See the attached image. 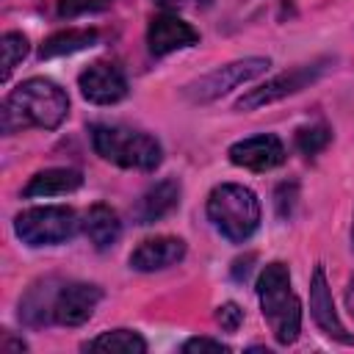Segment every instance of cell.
Masks as SVG:
<instances>
[{
    "label": "cell",
    "instance_id": "obj_1",
    "mask_svg": "<svg viewBox=\"0 0 354 354\" xmlns=\"http://www.w3.org/2000/svg\"><path fill=\"white\" fill-rule=\"evenodd\" d=\"M69 113L66 91L47 80V77H28L22 80L3 102V133H19L22 127H41L55 130Z\"/></svg>",
    "mask_w": 354,
    "mask_h": 354
},
{
    "label": "cell",
    "instance_id": "obj_2",
    "mask_svg": "<svg viewBox=\"0 0 354 354\" xmlns=\"http://www.w3.org/2000/svg\"><path fill=\"white\" fill-rule=\"evenodd\" d=\"M257 299L266 324L279 346H290L301 332V301L290 290V271L285 263H268L257 277Z\"/></svg>",
    "mask_w": 354,
    "mask_h": 354
},
{
    "label": "cell",
    "instance_id": "obj_3",
    "mask_svg": "<svg viewBox=\"0 0 354 354\" xmlns=\"http://www.w3.org/2000/svg\"><path fill=\"white\" fill-rule=\"evenodd\" d=\"M94 152L122 169H138V171H155L163 160V147L155 136L127 127V124H108L97 122L88 127Z\"/></svg>",
    "mask_w": 354,
    "mask_h": 354
},
{
    "label": "cell",
    "instance_id": "obj_4",
    "mask_svg": "<svg viewBox=\"0 0 354 354\" xmlns=\"http://www.w3.org/2000/svg\"><path fill=\"white\" fill-rule=\"evenodd\" d=\"M207 218L230 243L249 241L260 227V199L241 183H221L207 194Z\"/></svg>",
    "mask_w": 354,
    "mask_h": 354
},
{
    "label": "cell",
    "instance_id": "obj_5",
    "mask_svg": "<svg viewBox=\"0 0 354 354\" xmlns=\"http://www.w3.org/2000/svg\"><path fill=\"white\" fill-rule=\"evenodd\" d=\"M77 213L66 205H39L17 213L14 232L28 246H58L77 232Z\"/></svg>",
    "mask_w": 354,
    "mask_h": 354
},
{
    "label": "cell",
    "instance_id": "obj_6",
    "mask_svg": "<svg viewBox=\"0 0 354 354\" xmlns=\"http://www.w3.org/2000/svg\"><path fill=\"white\" fill-rule=\"evenodd\" d=\"M268 66H271V61L263 58V55H249V58L230 61V64L216 66V69H210L207 75L196 77L194 83H188V86H185V97H188L191 102H199V105H202V102H213V100L230 94L232 88H238V86H243V83L260 77Z\"/></svg>",
    "mask_w": 354,
    "mask_h": 354
},
{
    "label": "cell",
    "instance_id": "obj_7",
    "mask_svg": "<svg viewBox=\"0 0 354 354\" xmlns=\"http://www.w3.org/2000/svg\"><path fill=\"white\" fill-rule=\"evenodd\" d=\"M326 64H329L326 58H318V61H313V64L293 66V69H288V72H282V75L266 80L263 86L249 88V91L235 102V108H238V111H254V108L271 105V102H277V100H285V97H290V94L307 88L310 83H315V80L324 75Z\"/></svg>",
    "mask_w": 354,
    "mask_h": 354
},
{
    "label": "cell",
    "instance_id": "obj_8",
    "mask_svg": "<svg viewBox=\"0 0 354 354\" xmlns=\"http://www.w3.org/2000/svg\"><path fill=\"white\" fill-rule=\"evenodd\" d=\"M100 301H102V288L91 282H64L58 285L53 301V321L61 326H80L94 315Z\"/></svg>",
    "mask_w": 354,
    "mask_h": 354
},
{
    "label": "cell",
    "instance_id": "obj_9",
    "mask_svg": "<svg viewBox=\"0 0 354 354\" xmlns=\"http://www.w3.org/2000/svg\"><path fill=\"white\" fill-rule=\"evenodd\" d=\"M227 155H230V163L249 171H271L282 166L288 158L282 138L274 133H257V136L241 138L227 149Z\"/></svg>",
    "mask_w": 354,
    "mask_h": 354
},
{
    "label": "cell",
    "instance_id": "obj_10",
    "mask_svg": "<svg viewBox=\"0 0 354 354\" xmlns=\"http://www.w3.org/2000/svg\"><path fill=\"white\" fill-rule=\"evenodd\" d=\"M77 88L94 105H113L127 97V77L116 64L94 61L80 72Z\"/></svg>",
    "mask_w": 354,
    "mask_h": 354
},
{
    "label": "cell",
    "instance_id": "obj_11",
    "mask_svg": "<svg viewBox=\"0 0 354 354\" xmlns=\"http://www.w3.org/2000/svg\"><path fill=\"white\" fill-rule=\"evenodd\" d=\"M310 315H313V321L318 324V329L326 337L354 346V335L346 332V326H343V321H340V315L335 310V299H332V288L326 282L324 266H315L313 277H310Z\"/></svg>",
    "mask_w": 354,
    "mask_h": 354
},
{
    "label": "cell",
    "instance_id": "obj_12",
    "mask_svg": "<svg viewBox=\"0 0 354 354\" xmlns=\"http://www.w3.org/2000/svg\"><path fill=\"white\" fill-rule=\"evenodd\" d=\"M199 41V30L180 19L177 14H158L152 17L149 28H147V47L155 58H163L169 53H177V50H185V47H194Z\"/></svg>",
    "mask_w": 354,
    "mask_h": 354
},
{
    "label": "cell",
    "instance_id": "obj_13",
    "mask_svg": "<svg viewBox=\"0 0 354 354\" xmlns=\"http://www.w3.org/2000/svg\"><path fill=\"white\" fill-rule=\"evenodd\" d=\"M185 257V241L177 235H155L141 241L133 252H130V268L152 274V271H163L169 266H177Z\"/></svg>",
    "mask_w": 354,
    "mask_h": 354
},
{
    "label": "cell",
    "instance_id": "obj_14",
    "mask_svg": "<svg viewBox=\"0 0 354 354\" xmlns=\"http://www.w3.org/2000/svg\"><path fill=\"white\" fill-rule=\"evenodd\" d=\"M180 194H183V188H180V180L177 177H163L155 185H149L138 196V202L133 207L136 224L147 227V224H155V221L166 218L169 213H174L177 205H180Z\"/></svg>",
    "mask_w": 354,
    "mask_h": 354
},
{
    "label": "cell",
    "instance_id": "obj_15",
    "mask_svg": "<svg viewBox=\"0 0 354 354\" xmlns=\"http://www.w3.org/2000/svg\"><path fill=\"white\" fill-rule=\"evenodd\" d=\"M83 232L88 238V243L97 249V252H105L111 246H116V241L122 238V221H119V213L105 205V202H97L86 210L83 216Z\"/></svg>",
    "mask_w": 354,
    "mask_h": 354
},
{
    "label": "cell",
    "instance_id": "obj_16",
    "mask_svg": "<svg viewBox=\"0 0 354 354\" xmlns=\"http://www.w3.org/2000/svg\"><path fill=\"white\" fill-rule=\"evenodd\" d=\"M83 185V174L77 169H44L30 177L22 196L25 199H47V196H64Z\"/></svg>",
    "mask_w": 354,
    "mask_h": 354
},
{
    "label": "cell",
    "instance_id": "obj_17",
    "mask_svg": "<svg viewBox=\"0 0 354 354\" xmlns=\"http://www.w3.org/2000/svg\"><path fill=\"white\" fill-rule=\"evenodd\" d=\"M100 39V33L94 28H66V30H58L53 36H47L39 47V58L41 61H50V58H61V55H72V53H80L86 47H94Z\"/></svg>",
    "mask_w": 354,
    "mask_h": 354
},
{
    "label": "cell",
    "instance_id": "obj_18",
    "mask_svg": "<svg viewBox=\"0 0 354 354\" xmlns=\"http://www.w3.org/2000/svg\"><path fill=\"white\" fill-rule=\"evenodd\" d=\"M55 293L58 288H53L50 282H41V285H33L25 299L19 301V318L30 326H44L53 321V301H55Z\"/></svg>",
    "mask_w": 354,
    "mask_h": 354
},
{
    "label": "cell",
    "instance_id": "obj_19",
    "mask_svg": "<svg viewBox=\"0 0 354 354\" xmlns=\"http://www.w3.org/2000/svg\"><path fill=\"white\" fill-rule=\"evenodd\" d=\"M86 351H105V354H144L147 340L136 329H108L100 332L94 340L86 343Z\"/></svg>",
    "mask_w": 354,
    "mask_h": 354
},
{
    "label": "cell",
    "instance_id": "obj_20",
    "mask_svg": "<svg viewBox=\"0 0 354 354\" xmlns=\"http://www.w3.org/2000/svg\"><path fill=\"white\" fill-rule=\"evenodd\" d=\"M0 50H3V75H0V77L8 80L11 72L17 69V64H22V58H25L28 50H30L28 36L19 33V30H8V33H3V39H0Z\"/></svg>",
    "mask_w": 354,
    "mask_h": 354
},
{
    "label": "cell",
    "instance_id": "obj_21",
    "mask_svg": "<svg viewBox=\"0 0 354 354\" xmlns=\"http://www.w3.org/2000/svg\"><path fill=\"white\" fill-rule=\"evenodd\" d=\"M293 141H296V149H299L301 155L313 158V155H318V152L326 149V144L332 141V130H329L324 122L304 124V127L296 130V138H293Z\"/></svg>",
    "mask_w": 354,
    "mask_h": 354
},
{
    "label": "cell",
    "instance_id": "obj_22",
    "mask_svg": "<svg viewBox=\"0 0 354 354\" xmlns=\"http://www.w3.org/2000/svg\"><path fill=\"white\" fill-rule=\"evenodd\" d=\"M113 0H58V17L64 19H75L83 14H97L105 11Z\"/></svg>",
    "mask_w": 354,
    "mask_h": 354
},
{
    "label": "cell",
    "instance_id": "obj_23",
    "mask_svg": "<svg viewBox=\"0 0 354 354\" xmlns=\"http://www.w3.org/2000/svg\"><path fill=\"white\" fill-rule=\"evenodd\" d=\"M296 202H299V185L290 180V183H279L277 191H274V207H277V216L282 221H288L296 210Z\"/></svg>",
    "mask_w": 354,
    "mask_h": 354
},
{
    "label": "cell",
    "instance_id": "obj_24",
    "mask_svg": "<svg viewBox=\"0 0 354 354\" xmlns=\"http://www.w3.org/2000/svg\"><path fill=\"white\" fill-rule=\"evenodd\" d=\"M216 324H218L224 332H238L241 324H243V310H241L235 301H224V304H218V310H216Z\"/></svg>",
    "mask_w": 354,
    "mask_h": 354
},
{
    "label": "cell",
    "instance_id": "obj_25",
    "mask_svg": "<svg viewBox=\"0 0 354 354\" xmlns=\"http://www.w3.org/2000/svg\"><path fill=\"white\" fill-rule=\"evenodd\" d=\"M183 351L185 354H194V351H230L227 343L221 340H213V337H191L183 343Z\"/></svg>",
    "mask_w": 354,
    "mask_h": 354
},
{
    "label": "cell",
    "instance_id": "obj_26",
    "mask_svg": "<svg viewBox=\"0 0 354 354\" xmlns=\"http://www.w3.org/2000/svg\"><path fill=\"white\" fill-rule=\"evenodd\" d=\"M252 263H254V254L238 257V260L232 263V279H235V282H243V279L249 277V271H252Z\"/></svg>",
    "mask_w": 354,
    "mask_h": 354
},
{
    "label": "cell",
    "instance_id": "obj_27",
    "mask_svg": "<svg viewBox=\"0 0 354 354\" xmlns=\"http://www.w3.org/2000/svg\"><path fill=\"white\" fill-rule=\"evenodd\" d=\"M0 348H3V351H25V348H28V343H25V340H14V337H8V335H6V337H3V343H0Z\"/></svg>",
    "mask_w": 354,
    "mask_h": 354
},
{
    "label": "cell",
    "instance_id": "obj_28",
    "mask_svg": "<svg viewBox=\"0 0 354 354\" xmlns=\"http://www.w3.org/2000/svg\"><path fill=\"white\" fill-rule=\"evenodd\" d=\"M346 307H348V313L354 318V277L348 279V288H346Z\"/></svg>",
    "mask_w": 354,
    "mask_h": 354
},
{
    "label": "cell",
    "instance_id": "obj_29",
    "mask_svg": "<svg viewBox=\"0 0 354 354\" xmlns=\"http://www.w3.org/2000/svg\"><path fill=\"white\" fill-rule=\"evenodd\" d=\"M152 3H158V6H166V8H171V6H183V3H188V0H152ZM196 3L207 6L210 0H196Z\"/></svg>",
    "mask_w": 354,
    "mask_h": 354
},
{
    "label": "cell",
    "instance_id": "obj_30",
    "mask_svg": "<svg viewBox=\"0 0 354 354\" xmlns=\"http://www.w3.org/2000/svg\"><path fill=\"white\" fill-rule=\"evenodd\" d=\"M351 246H354V221H351Z\"/></svg>",
    "mask_w": 354,
    "mask_h": 354
}]
</instances>
